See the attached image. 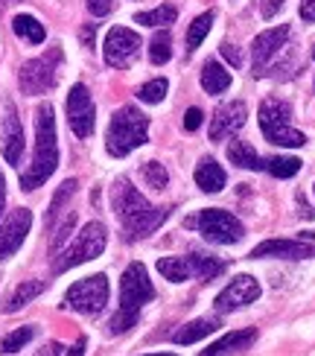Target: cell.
<instances>
[{
	"mask_svg": "<svg viewBox=\"0 0 315 356\" xmlns=\"http://www.w3.org/2000/svg\"><path fill=\"white\" fill-rule=\"evenodd\" d=\"M228 161H231V164H236V167H243V170H260V172H266V158H260L257 149H254L248 140H231Z\"/></svg>",
	"mask_w": 315,
	"mask_h": 356,
	"instance_id": "obj_22",
	"label": "cell"
},
{
	"mask_svg": "<svg viewBox=\"0 0 315 356\" xmlns=\"http://www.w3.org/2000/svg\"><path fill=\"white\" fill-rule=\"evenodd\" d=\"M254 260L280 257V260H309L315 257V245L307 240H266L251 251Z\"/></svg>",
	"mask_w": 315,
	"mask_h": 356,
	"instance_id": "obj_17",
	"label": "cell"
},
{
	"mask_svg": "<svg viewBox=\"0 0 315 356\" xmlns=\"http://www.w3.org/2000/svg\"><path fill=\"white\" fill-rule=\"evenodd\" d=\"M187 257L193 263V277H199V280H213L228 269V263L213 254H187Z\"/></svg>",
	"mask_w": 315,
	"mask_h": 356,
	"instance_id": "obj_26",
	"label": "cell"
},
{
	"mask_svg": "<svg viewBox=\"0 0 315 356\" xmlns=\"http://www.w3.org/2000/svg\"><path fill=\"white\" fill-rule=\"evenodd\" d=\"M82 41H85V47H94V24H88L82 29Z\"/></svg>",
	"mask_w": 315,
	"mask_h": 356,
	"instance_id": "obj_41",
	"label": "cell"
},
{
	"mask_svg": "<svg viewBox=\"0 0 315 356\" xmlns=\"http://www.w3.org/2000/svg\"><path fill=\"white\" fill-rule=\"evenodd\" d=\"M213 21H216V12H213V9H207V12H202L199 18L190 24V29H187V53H196V50L202 47V41L207 38V33H210V26H213Z\"/></svg>",
	"mask_w": 315,
	"mask_h": 356,
	"instance_id": "obj_27",
	"label": "cell"
},
{
	"mask_svg": "<svg viewBox=\"0 0 315 356\" xmlns=\"http://www.w3.org/2000/svg\"><path fill=\"white\" fill-rule=\"evenodd\" d=\"M3 207H6V178L0 172V213H3Z\"/></svg>",
	"mask_w": 315,
	"mask_h": 356,
	"instance_id": "obj_42",
	"label": "cell"
},
{
	"mask_svg": "<svg viewBox=\"0 0 315 356\" xmlns=\"http://www.w3.org/2000/svg\"><path fill=\"white\" fill-rule=\"evenodd\" d=\"M58 353H62V345H47V348H44V356H58Z\"/></svg>",
	"mask_w": 315,
	"mask_h": 356,
	"instance_id": "obj_44",
	"label": "cell"
},
{
	"mask_svg": "<svg viewBox=\"0 0 315 356\" xmlns=\"http://www.w3.org/2000/svg\"><path fill=\"white\" fill-rule=\"evenodd\" d=\"M76 187H79L76 178H67V181L56 190V196H53V202H50V211H47V225H53V222H56V216L62 213V207L67 204V199L73 196V193H76Z\"/></svg>",
	"mask_w": 315,
	"mask_h": 356,
	"instance_id": "obj_33",
	"label": "cell"
},
{
	"mask_svg": "<svg viewBox=\"0 0 315 356\" xmlns=\"http://www.w3.org/2000/svg\"><path fill=\"white\" fill-rule=\"evenodd\" d=\"M219 53H222L225 58H228V62H231L234 67H239V65H243V58H239V53H236V47H234V44H222V47H219Z\"/></svg>",
	"mask_w": 315,
	"mask_h": 356,
	"instance_id": "obj_38",
	"label": "cell"
},
{
	"mask_svg": "<svg viewBox=\"0 0 315 356\" xmlns=\"http://www.w3.org/2000/svg\"><path fill=\"white\" fill-rule=\"evenodd\" d=\"M245 117H248V108H245V102H225V106L216 108L213 114V120H210V131H207V138L213 140V143H222V140H228L234 138L239 129L245 126Z\"/></svg>",
	"mask_w": 315,
	"mask_h": 356,
	"instance_id": "obj_16",
	"label": "cell"
},
{
	"mask_svg": "<svg viewBox=\"0 0 315 356\" xmlns=\"http://www.w3.org/2000/svg\"><path fill=\"white\" fill-rule=\"evenodd\" d=\"M158 272L167 280H172V284H184V280L193 277V263L190 257H161Z\"/></svg>",
	"mask_w": 315,
	"mask_h": 356,
	"instance_id": "obj_25",
	"label": "cell"
},
{
	"mask_svg": "<svg viewBox=\"0 0 315 356\" xmlns=\"http://www.w3.org/2000/svg\"><path fill=\"white\" fill-rule=\"evenodd\" d=\"M35 339V327L33 324H24V327H18V330H12V333H6L3 339H0V353H18V350H24L29 342Z\"/></svg>",
	"mask_w": 315,
	"mask_h": 356,
	"instance_id": "obj_29",
	"label": "cell"
},
{
	"mask_svg": "<svg viewBox=\"0 0 315 356\" xmlns=\"http://www.w3.org/2000/svg\"><path fill=\"white\" fill-rule=\"evenodd\" d=\"M225 181H228V175H225V170L216 164L213 158H202L199 161V167H196V184L204 193H219L225 187Z\"/></svg>",
	"mask_w": 315,
	"mask_h": 356,
	"instance_id": "obj_23",
	"label": "cell"
},
{
	"mask_svg": "<svg viewBox=\"0 0 315 356\" xmlns=\"http://www.w3.org/2000/svg\"><path fill=\"white\" fill-rule=\"evenodd\" d=\"M62 62H65L62 47H50L44 56L24 62V65H21V70H18V85H21V91H24V94H29V97L50 94L53 88L58 85V73H62Z\"/></svg>",
	"mask_w": 315,
	"mask_h": 356,
	"instance_id": "obj_6",
	"label": "cell"
},
{
	"mask_svg": "<svg viewBox=\"0 0 315 356\" xmlns=\"http://www.w3.org/2000/svg\"><path fill=\"white\" fill-rule=\"evenodd\" d=\"M254 339H257V330H236V333L222 336L219 342H213L207 350H202V356H231V353L245 350Z\"/></svg>",
	"mask_w": 315,
	"mask_h": 356,
	"instance_id": "obj_19",
	"label": "cell"
},
{
	"mask_svg": "<svg viewBox=\"0 0 315 356\" xmlns=\"http://www.w3.org/2000/svg\"><path fill=\"white\" fill-rule=\"evenodd\" d=\"M73 225H76V213H67L62 222H58V228L53 231V240H50V254H53V257H56L58 251H62V245L67 243V236H70Z\"/></svg>",
	"mask_w": 315,
	"mask_h": 356,
	"instance_id": "obj_34",
	"label": "cell"
},
{
	"mask_svg": "<svg viewBox=\"0 0 315 356\" xmlns=\"http://www.w3.org/2000/svg\"><path fill=\"white\" fill-rule=\"evenodd\" d=\"M0 152L12 167H18L24 158V126L9 97H0Z\"/></svg>",
	"mask_w": 315,
	"mask_h": 356,
	"instance_id": "obj_10",
	"label": "cell"
},
{
	"mask_svg": "<svg viewBox=\"0 0 315 356\" xmlns=\"http://www.w3.org/2000/svg\"><path fill=\"white\" fill-rule=\"evenodd\" d=\"M312 190H315V184H312Z\"/></svg>",
	"mask_w": 315,
	"mask_h": 356,
	"instance_id": "obj_47",
	"label": "cell"
},
{
	"mask_svg": "<svg viewBox=\"0 0 315 356\" xmlns=\"http://www.w3.org/2000/svg\"><path fill=\"white\" fill-rule=\"evenodd\" d=\"M58 167V138H56V111L50 102H41L35 111V152L33 164L21 175V190L41 187Z\"/></svg>",
	"mask_w": 315,
	"mask_h": 356,
	"instance_id": "obj_2",
	"label": "cell"
},
{
	"mask_svg": "<svg viewBox=\"0 0 315 356\" xmlns=\"http://www.w3.org/2000/svg\"><path fill=\"white\" fill-rule=\"evenodd\" d=\"M88 3V12L94 15V18H102V15H108L114 9V0H85Z\"/></svg>",
	"mask_w": 315,
	"mask_h": 356,
	"instance_id": "obj_36",
	"label": "cell"
},
{
	"mask_svg": "<svg viewBox=\"0 0 315 356\" xmlns=\"http://www.w3.org/2000/svg\"><path fill=\"white\" fill-rule=\"evenodd\" d=\"M213 330H219V318H196V321L184 324V327H178L172 333V342L175 345H196V342H202V339L210 336Z\"/></svg>",
	"mask_w": 315,
	"mask_h": 356,
	"instance_id": "obj_21",
	"label": "cell"
},
{
	"mask_svg": "<svg viewBox=\"0 0 315 356\" xmlns=\"http://www.w3.org/2000/svg\"><path fill=\"white\" fill-rule=\"evenodd\" d=\"M202 108H187V114H184V129L187 131H196L199 126H202Z\"/></svg>",
	"mask_w": 315,
	"mask_h": 356,
	"instance_id": "obj_37",
	"label": "cell"
},
{
	"mask_svg": "<svg viewBox=\"0 0 315 356\" xmlns=\"http://www.w3.org/2000/svg\"><path fill=\"white\" fill-rule=\"evenodd\" d=\"M312 58H315V47H312Z\"/></svg>",
	"mask_w": 315,
	"mask_h": 356,
	"instance_id": "obj_46",
	"label": "cell"
},
{
	"mask_svg": "<svg viewBox=\"0 0 315 356\" xmlns=\"http://www.w3.org/2000/svg\"><path fill=\"white\" fill-rule=\"evenodd\" d=\"M29 228H33V211L26 207H15L0 225V260H9L26 240Z\"/></svg>",
	"mask_w": 315,
	"mask_h": 356,
	"instance_id": "obj_14",
	"label": "cell"
},
{
	"mask_svg": "<svg viewBox=\"0 0 315 356\" xmlns=\"http://www.w3.org/2000/svg\"><path fill=\"white\" fill-rule=\"evenodd\" d=\"M85 345H88L85 339H79V342H76V345H73V348L67 350V356H85Z\"/></svg>",
	"mask_w": 315,
	"mask_h": 356,
	"instance_id": "obj_43",
	"label": "cell"
},
{
	"mask_svg": "<svg viewBox=\"0 0 315 356\" xmlns=\"http://www.w3.org/2000/svg\"><path fill=\"white\" fill-rule=\"evenodd\" d=\"M105 243H108V234H105V225L102 222H88V225L73 236V243L58 251L56 254V263H53V272L62 275L73 266H82L88 260H97L102 251H105Z\"/></svg>",
	"mask_w": 315,
	"mask_h": 356,
	"instance_id": "obj_7",
	"label": "cell"
},
{
	"mask_svg": "<svg viewBox=\"0 0 315 356\" xmlns=\"http://www.w3.org/2000/svg\"><path fill=\"white\" fill-rule=\"evenodd\" d=\"M280 9H283V0H266V3H263V18H266V21L275 18Z\"/></svg>",
	"mask_w": 315,
	"mask_h": 356,
	"instance_id": "obj_39",
	"label": "cell"
},
{
	"mask_svg": "<svg viewBox=\"0 0 315 356\" xmlns=\"http://www.w3.org/2000/svg\"><path fill=\"white\" fill-rule=\"evenodd\" d=\"M301 18H304L307 24L315 21V0H301Z\"/></svg>",
	"mask_w": 315,
	"mask_h": 356,
	"instance_id": "obj_40",
	"label": "cell"
},
{
	"mask_svg": "<svg viewBox=\"0 0 315 356\" xmlns=\"http://www.w3.org/2000/svg\"><path fill=\"white\" fill-rule=\"evenodd\" d=\"M152 356H175V353H152Z\"/></svg>",
	"mask_w": 315,
	"mask_h": 356,
	"instance_id": "obj_45",
	"label": "cell"
},
{
	"mask_svg": "<svg viewBox=\"0 0 315 356\" xmlns=\"http://www.w3.org/2000/svg\"><path fill=\"white\" fill-rule=\"evenodd\" d=\"M140 175H143V181L152 187V190H163L170 184V172L167 167L161 164V161H143L140 164Z\"/></svg>",
	"mask_w": 315,
	"mask_h": 356,
	"instance_id": "obj_31",
	"label": "cell"
},
{
	"mask_svg": "<svg viewBox=\"0 0 315 356\" xmlns=\"http://www.w3.org/2000/svg\"><path fill=\"white\" fill-rule=\"evenodd\" d=\"M12 29H15V35L29 41V44H44V38H47V29H44L38 24V18H33V15H15Z\"/></svg>",
	"mask_w": 315,
	"mask_h": 356,
	"instance_id": "obj_24",
	"label": "cell"
},
{
	"mask_svg": "<svg viewBox=\"0 0 315 356\" xmlns=\"http://www.w3.org/2000/svg\"><path fill=\"white\" fill-rule=\"evenodd\" d=\"M146 138H149V117L134 106H123L114 111L108 131H105V149L114 158H126L138 146H143Z\"/></svg>",
	"mask_w": 315,
	"mask_h": 356,
	"instance_id": "obj_4",
	"label": "cell"
},
{
	"mask_svg": "<svg viewBox=\"0 0 315 356\" xmlns=\"http://www.w3.org/2000/svg\"><path fill=\"white\" fill-rule=\"evenodd\" d=\"M172 56V38L167 29H161V33H155V38L149 41V58H152V65H167Z\"/></svg>",
	"mask_w": 315,
	"mask_h": 356,
	"instance_id": "obj_32",
	"label": "cell"
},
{
	"mask_svg": "<svg viewBox=\"0 0 315 356\" xmlns=\"http://www.w3.org/2000/svg\"><path fill=\"white\" fill-rule=\"evenodd\" d=\"M140 53V35L131 33L129 26H114L108 29L102 44V56H105V65L111 67H129L134 58Z\"/></svg>",
	"mask_w": 315,
	"mask_h": 356,
	"instance_id": "obj_13",
	"label": "cell"
},
{
	"mask_svg": "<svg viewBox=\"0 0 315 356\" xmlns=\"http://www.w3.org/2000/svg\"><path fill=\"white\" fill-rule=\"evenodd\" d=\"M44 289H47L44 280H24V284H18L3 301H0V313H18V309H24L29 301H35Z\"/></svg>",
	"mask_w": 315,
	"mask_h": 356,
	"instance_id": "obj_18",
	"label": "cell"
},
{
	"mask_svg": "<svg viewBox=\"0 0 315 356\" xmlns=\"http://www.w3.org/2000/svg\"><path fill=\"white\" fill-rule=\"evenodd\" d=\"M178 18V9L172 3H163L158 9H149V12H138L134 15V24H140V26H167Z\"/></svg>",
	"mask_w": 315,
	"mask_h": 356,
	"instance_id": "obj_28",
	"label": "cell"
},
{
	"mask_svg": "<svg viewBox=\"0 0 315 356\" xmlns=\"http://www.w3.org/2000/svg\"><path fill=\"white\" fill-rule=\"evenodd\" d=\"M167 88H170V82L167 79H152V82H146V85H140L138 88V99L140 102H161L163 97H167Z\"/></svg>",
	"mask_w": 315,
	"mask_h": 356,
	"instance_id": "obj_35",
	"label": "cell"
},
{
	"mask_svg": "<svg viewBox=\"0 0 315 356\" xmlns=\"http://www.w3.org/2000/svg\"><path fill=\"white\" fill-rule=\"evenodd\" d=\"M67 123L70 131L76 135L79 140L91 138L94 135V123H97V108H94V99L91 91L85 85H73L70 94H67Z\"/></svg>",
	"mask_w": 315,
	"mask_h": 356,
	"instance_id": "obj_12",
	"label": "cell"
},
{
	"mask_svg": "<svg viewBox=\"0 0 315 356\" xmlns=\"http://www.w3.org/2000/svg\"><path fill=\"white\" fill-rule=\"evenodd\" d=\"M187 225H193L207 243H216V245H236L245 236L243 222H239L234 213L222 211V207H207V211H199V216L190 219Z\"/></svg>",
	"mask_w": 315,
	"mask_h": 356,
	"instance_id": "obj_8",
	"label": "cell"
},
{
	"mask_svg": "<svg viewBox=\"0 0 315 356\" xmlns=\"http://www.w3.org/2000/svg\"><path fill=\"white\" fill-rule=\"evenodd\" d=\"M149 301H155V286H152V280H149L146 266L143 263L126 266L123 277H120V309L108 321V333L120 336V333L131 330L140 318V309Z\"/></svg>",
	"mask_w": 315,
	"mask_h": 356,
	"instance_id": "obj_3",
	"label": "cell"
},
{
	"mask_svg": "<svg viewBox=\"0 0 315 356\" xmlns=\"http://www.w3.org/2000/svg\"><path fill=\"white\" fill-rule=\"evenodd\" d=\"M260 131L268 143L275 146H289V149H298V146L307 143V135L289 126L292 117V106L286 99H263L260 102Z\"/></svg>",
	"mask_w": 315,
	"mask_h": 356,
	"instance_id": "obj_5",
	"label": "cell"
},
{
	"mask_svg": "<svg viewBox=\"0 0 315 356\" xmlns=\"http://www.w3.org/2000/svg\"><path fill=\"white\" fill-rule=\"evenodd\" d=\"M266 172L275 178H292L301 172V161L292 155H277V158H266Z\"/></svg>",
	"mask_w": 315,
	"mask_h": 356,
	"instance_id": "obj_30",
	"label": "cell"
},
{
	"mask_svg": "<svg viewBox=\"0 0 315 356\" xmlns=\"http://www.w3.org/2000/svg\"><path fill=\"white\" fill-rule=\"evenodd\" d=\"M260 284L257 277L251 275H236L228 286H225L219 295H216V309L219 313H234V309L245 307V304H254L260 298Z\"/></svg>",
	"mask_w": 315,
	"mask_h": 356,
	"instance_id": "obj_15",
	"label": "cell"
},
{
	"mask_svg": "<svg viewBox=\"0 0 315 356\" xmlns=\"http://www.w3.org/2000/svg\"><path fill=\"white\" fill-rule=\"evenodd\" d=\"M108 277L105 275H91V277H82L76 280L67 292H65V309H73V313H82V316H99L105 304H108Z\"/></svg>",
	"mask_w": 315,
	"mask_h": 356,
	"instance_id": "obj_9",
	"label": "cell"
},
{
	"mask_svg": "<svg viewBox=\"0 0 315 356\" xmlns=\"http://www.w3.org/2000/svg\"><path fill=\"white\" fill-rule=\"evenodd\" d=\"M289 35H292V29L286 24H280V26L266 29V33H260L257 38H254V44H251V67H254V76H266L268 67H272V62H275V56L283 47H286Z\"/></svg>",
	"mask_w": 315,
	"mask_h": 356,
	"instance_id": "obj_11",
	"label": "cell"
},
{
	"mask_svg": "<svg viewBox=\"0 0 315 356\" xmlns=\"http://www.w3.org/2000/svg\"><path fill=\"white\" fill-rule=\"evenodd\" d=\"M202 88L210 97H219L231 88V73L225 70L216 58H207L204 67H202Z\"/></svg>",
	"mask_w": 315,
	"mask_h": 356,
	"instance_id": "obj_20",
	"label": "cell"
},
{
	"mask_svg": "<svg viewBox=\"0 0 315 356\" xmlns=\"http://www.w3.org/2000/svg\"><path fill=\"white\" fill-rule=\"evenodd\" d=\"M111 207H114V216L120 219V225H123L126 240H143V236L155 234L161 228V222L170 216L167 207L149 204L146 196L129 181V178H117L114 181Z\"/></svg>",
	"mask_w": 315,
	"mask_h": 356,
	"instance_id": "obj_1",
	"label": "cell"
}]
</instances>
